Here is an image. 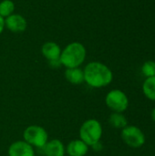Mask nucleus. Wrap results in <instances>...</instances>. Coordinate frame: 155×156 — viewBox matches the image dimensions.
I'll list each match as a JSON object with an SVG mask.
<instances>
[{
    "label": "nucleus",
    "mask_w": 155,
    "mask_h": 156,
    "mask_svg": "<svg viewBox=\"0 0 155 156\" xmlns=\"http://www.w3.org/2000/svg\"><path fill=\"white\" fill-rule=\"evenodd\" d=\"M84 82L91 88H103L110 85L113 80L111 69L100 61H91L83 69Z\"/></svg>",
    "instance_id": "nucleus-1"
},
{
    "label": "nucleus",
    "mask_w": 155,
    "mask_h": 156,
    "mask_svg": "<svg viewBox=\"0 0 155 156\" xmlns=\"http://www.w3.org/2000/svg\"><path fill=\"white\" fill-rule=\"evenodd\" d=\"M86 56L87 50L85 46L80 42L75 41L69 43L61 50L59 60L61 66H64L66 69L79 68L84 63Z\"/></svg>",
    "instance_id": "nucleus-2"
},
{
    "label": "nucleus",
    "mask_w": 155,
    "mask_h": 156,
    "mask_svg": "<svg viewBox=\"0 0 155 156\" xmlns=\"http://www.w3.org/2000/svg\"><path fill=\"white\" fill-rule=\"evenodd\" d=\"M102 133V126L100 122L96 119H89L85 121L81 124L79 132V139L89 147H91L97 143L100 142Z\"/></svg>",
    "instance_id": "nucleus-3"
},
{
    "label": "nucleus",
    "mask_w": 155,
    "mask_h": 156,
    "mask_svg": "<svg viewBox=\"0 0 155 156\" xmlns=\"http://www.w3.org/2000/svg\"><path fill=\"white\" fill-rule=\"evenodd\" d=\"M23 139L33 147L43 148L48 141V134L42 126L30 125L24 130Z\"/></svg>",
    "instance_id": "nucleus-4"
},
{
    "label": "nucleus",
    "mask_w": 155,
    "mask_h": 156,
    "mask_svg": "<svg viewBox=\"0 0 155 156\" xmlns=\"http://www.w3.org/2000/svg\"><path fill=\"white\" fill-rule=\"evenodd\" d=\"M105 103L113 112L122 113L129 107V99L122 90L115 89L108 92L105 97Z\"/></svg>",
    "instance_id": "nucleus-5"
},
{
    "label": "nucleus",
    "mask_w": 155,
    "mask_h": 156,
    "mask_svg": "<svg viewBox=\"0 0 155 156\" xmlns=\"http://www.w3.org/2000/svg\"><path fill=\"white\" fill-rule=\"evenodd\" d=\"M122 141L132 148H140L145 144V135L137 126L127 125L122 130Z\"/></svg>",
    "instance_id": "nucleus-6"
},
{
    "label": "nucleus",
    "mask_w": 155,
    "mask_h": 156,
    "mask_svg": "<svg viewBox=\"0 0 155 156\" xmlns=\"http://www.w3.org/2000/svg\"><path fill=\"white\" fill-rule=\"evenodd\" d=\"M5 27L14 33L24 32L27 27L26 19L20 14H12L5 18Z\"/></svg>",
    "instance_id": "nucleus-7"
},
{
    "label": "nucleus",
    "mask_w": 155,
    "mask_h": 156,
    "mask_svg": "<svg viewBox=\"0 0 155 156\" xmlns=\"http://www.w3.org/2000/svg\"><path fill=\"white\" fill-rule=\"evenodd\" d=\"M8 156H35L33 146L25 141H16L7 150Z\"/></svg>",
    "instance_id": "nucleus-8"
},
{
    "label": "nucleus",
    "mask_w": 155,
    "mask_h": 156,
    "mask_svg": "<svg viewBox=\"0 0 155 156\" xmlns=\"http://www.w3.org/2000/svg\"><path fill=\"white\" fill-rule=\"evenodd\" d=\"M46 156H64L66 148L63 143L58 139H52L48 141L46 145L42 148Z\"/></svg>",
    "instance_id": "nucleus-9"
},
{
    "label": "nucleus",
    "mask_w": 155,
    "mask_h": 156,
    "mask_svg": "<svg viewBox=\"0 0 155 156\" xmlns=\"http://www.w3.org/2000/svg\"><path fill=\"white\" fill-rule=\"evenodd\" d=\"M61 48L58 44L53 41H48L41 47V53L48 61L58 59L61 54Z\"/></svg>",
    "instance_id": "nucleus-10"
},
{
    "label": "nucleus",
    "mask_w": 155,
    "mask_h": 156,
    "mask_svg": "<svg viewBox=\"0 0 155 156\" xmlns=\"http://www.w3.org/2000/svg\"><path fill=\"white\" fill-rule=\"evenodd\" d=\"M69 156H85L89 152V146L80 139L70 141L66 148Z\"/></svg>",
    "instance_id": "nucleus-11"
},
{
    "label": "nucleus",
    "mask_w": 155,
    "mask_h": 156,
    "mask_svg": "<svg viewBox=\"0 0 155 156\" xmlns=\"http://www.w3.org/2000/svg\"><path fill=\"white\" fill-rule=\"evenodd\" d=\"M65 78L66 80L73 84V85H79L84 82V72L83 69L79 68H72V69H66L65 70Z\"/></svg>",
    "instance_id": "nucleus-12"
},
{
    "label": "nucleus",
    "mask_w": 155,
    "mask_h": 156,
    "mask_svg": "<svg viewBox=\"0 0 155 156\" xmlns=\"http://www.w3.org/2000/svg\"><path fill=\"white\" fill-rule=\"evenodd\" d=\"M109 122H110L111 126L115 128V129H122V130L124 127H126L128 125V122H127L126 117L121 112H112L110 115Z\"/></svg>",
    "instance_id": "nucleus-13"
},
{
    "label": "nucleus",
    "mask_w": 155,
    "mask_h": 156,
    "mask_svg": "<svg viewBox=\"0 0 155 156\" xmlns=\"http://www.w3.org/2000/svg\"><path fill=\"white\" fill-rule=\"evenodd\" d=\"M143 90L149 100L155 101V76L146 78L143 84Z\"/></svg>",
    "instance_id": "nucleus-14"
},
{
    "label": "nucleus",
    "mask_w": 155,
    "mask_h": 156,
    "mask_svg": "<svg viewBox=\"0 0 155 156\" xmlns=\"http://www.w3.org/2000/svg\"><path fill=\"white\" fill-rule=\"evenodd\" d=\"M16 5L12 0H2L0 2V16L4 18L14 14Z\"/></svg>",
    "instance_id": "nucleus-15"
},
{
    "label": "nucleus",
    "mask_w": 155,
    "mask_h": 156,
    "mask_svg": "<svg viewBox=\"0 0 155 156\" xmlns=\"http://www.w3.org/2000/svg\"><path fill=\"white\" fill-rule=\"evenodd\" d=\"M142 72L146 78L155 76V62L153 60L146 61L142 67Z\"/></svg>",
    "instance_id": "nucleus-16"
},
{
    "label": "nucleus",
    "mask_w": 155,
    "mask_h": 156,
    "mask_svg": "<svg viewBox=\"0 0 155 156\" xmlns=\"http://www.w3.org/2000/svg\"><path fill=\"white\" fill-rule=\"evenodd\" d=\"M48 63H49L50 67H52V68H55V69H57V68H58V67H60V66H61V63H60V60H59V58H58V59H55V60L48 61Z\"/></svg>",
    "instance_id": "nucleus-17"
},
{
    "label": "nucleus",
    "mask_w": 155,
    "mask_h": 156,
    "mask_svg": "<svg viewBox=\"0 0 155 156\" xmlns=\"http://www.w3.org/2000/svg\"><path fill=\"white\" fill-rule=\"evenodd\" d=\"M5 29V18L0 16V35L3 33Z\"/></svg>",
    "instance_id": "nucleus-18"
},
{
    "label": "nucleus",
    "mask_w": 155,
    "mask_h": 156,
    "mask_svg": "<svg viewBox=\"0 0 155 156\" xmlns=\"http://www.w3.org/2000/svg\"><path fill=\"white\" fill-rule=\"evenodd\" d=\"M151 117L153 119V121L155 122V108L152 111V113H151Z\"/></svg>",
    "instance_id": "nucleus-19"
}]
</instances>
